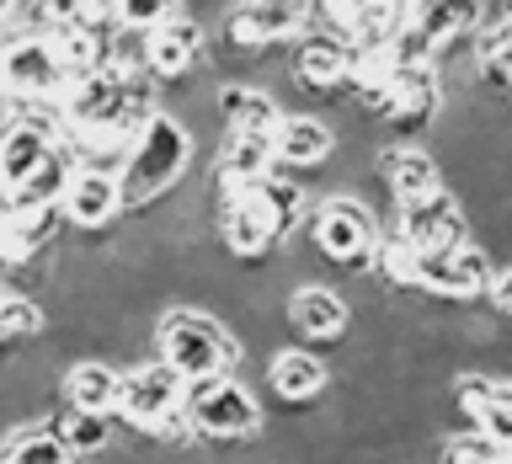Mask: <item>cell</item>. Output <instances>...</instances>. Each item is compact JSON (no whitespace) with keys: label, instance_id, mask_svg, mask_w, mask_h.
Masks as SVG:
<instances>
[{"label":"cell","instance_id":"obj_1","mask_svg":"<svg viewBox=\"0 0 512 464\" xmlns=\"http://www.w3.org/2000/svg\"><path fill=\"white\" fill-rule=\"evenodd\" d=\"M155 358H166L182 379H208L235 374L246 342L208 304H166V310H155Z\"/></svg>","mask_w":512,"mask_h":464},{"label":"cell","instance_id":"obj_2","mask_svg":"<svg viewBox=\"0 0 512 464\" xmlns=\"http://www.w3.org/2000/svg\"><path fill=\"white\" fill-rule=\"evenodd\" d=\"M198 139L192 128L176 118L171 107H160L150 123L139 128L134 150H128L118 182H123V214H139V208H155L166 192H176L187 182V171L198 166Z\"/></svg>","mask_w":512,"mask_h":464},{"label":"cell","instance_id":"obj_3","mask_svg":"<svg viewBox=\"0 0 512 464\" xmlns=\"http://www.w3.org/2000/svg\"><path fill=\"white\" fill-rule=\"evenodd\" d=\"M304 235H310V246H315V256L326 267L368 272V262H374V251L384 240V224H379V208L363 203L358 192L326 187V192H315L310 219H304Z\"/></svg>","mask_w":512,"mask_h":464},{"label":"cell","instance_id":"obj_4","mask_svg":"<svg viewBox=\"0 0 512 464\" xmlns=\"http://www.w3.org/2000/svg\"><path fill=\"white\" fill-rule=\"evenodd\" d=\"M182 406H187L203 443H256L267 427V411H262V400H256V390H246L235 374L187 379Z\"/></svg>","mask_w":512,"mask_h":464},{"label":"cell","instance_id":"obj_5","mask_svg":"<svg viewBox=\"0 0 512 464\" xmlns=\"http://www.w3.org/2000/svg\"><path fill=\"white\" fill-rule=\"evenodd\" d=\"M70 75L48 43V32H22L16 22L0 27V91H6V107H38V102H59Z\"/></svg>","mask_w":512,"mask_h":464},{"label":"cell","instance_id":"obj_6","mask_svg":"<svg viewBox=\"0 0 512 464\" xmlns=\"http://www.w3.org/2000/svg\"><path fill=\"white\" fill-rule=\"evenodd\" d=\"M283 326L304 347H342L352 336V326H358V310H352L347 294H336L320 278H304L283 299Z\"/></svg>","mask_w":512,"mask_h":464},{"label":"cell","instance_id":"obj_7","mask_svg":"<svg viewBox=\"0 0 512 464\" xmlns=\"http://www.w3.org/2000/svg\"><path fill=\"white\" fill-rule=\"evenodd\" d=\"M187 379L166 358H139L123 368V395H118V422L128 432H155L166 416L182 406Z\"/></svg>","mask_w":512,"mask_h":464},{"label":"cell","instance_id":"obj_8","mask_svg":"<svg viewBox=\"0 0 512 464\" xmlns=\"http://www.w3.org/2000/svg\"><path fill=\"white\" fill-rule=\"evenodd\" d=\"M390 230L400 240H411L416 251H448V246H464V240L475 235V219H470V208H464L459 192L443 187V192H432V198L400 203Z\"/></svg>","mask_w":512,"mask_h":464},{"label":"cell","instance_id":"obj_9","mask_svg":"<svg viewBox=\"0 0 512 464\" xmlns=\"http://www.w3.org/2000/svg\"><path fill=\"white\" fill-rule=\"evenodd\" d=\"M347 59H352L347 38H336V32H326V27H304L299 38L288 43V75H294V91L315 96V102L347 91Z\"/></svg>","mask_w":512,"mask_h":464},{"label":"cell","instance_id":"obj_10","mask_svg":"<svg viewBox=\"0 0 512 464\" xmlns=\"http://www.w3.org/2000/svg\"><path fill=\"white\" fill-rule=\"evenodd\" d=\"M203 54H208V32L192 11L171 16V22H160L144 32V59H150V75L160 86H182L203 70Z\"/></svg>","mask_w":512,"mask_h":464},{"label":"cell","instance_id":"obj_11","mask_svg":"<svg viewBox=\"0 0 512 464\" xmlns=\"http://www.w3.org/2000/svg\"><path fill=\"white\" fill-rule=\"evenodd\" d=\"M272 150H278V166L294 171V176H320L336 160L342 150V134H336L331 118H320V112H299L288 107L278 134H272Z\"/></svg>","mask_w":512,"mask_h":464},{"label":"cell","instance_id":"obj_12","mask_svg":"<svg viewBox=\"0 0 512 464\" xmlns=\"http://www.w3.org/2000/svg\"><path fill=\"white\" fill-rule=\"evenodd\" d=\"M64 219H70L75 235H102L112 230V224L123 219V182L118 171H102V166H80L75 182L64 187Z\"/></svg>","mask_w":512,"mask_h":464},{"label":"cell","instance_id":"obj_13","mask_svg":"<svg viewBox=\"0 0 512 464\" xmlns=\"http://www.w3.org/2000/svg\"><path fill=\"white\" fill-rule=\"evenodd\" d=\"M379 176H384V187H390L395 208L416 203V198H432V192L448 187L443 155L432 150L427 139H400L390 150H379Z\"/></svg>","mask_w":512,"mask_h":464},{"label":"cell","instance_id":"obj_14","mask_svg":"<svg viewBox=\"0 0 512 464\" xmlns=\"http://www.w3.org/2000/svg\"><path fill=\"white\" fill-rule=\"evenodd\" d=\"M331 374L336 368L320 358V347H304V342H283L267 352V390L283 400V406H310L331 390Z\"/></svg>","mask_w":512,"mask_h":464},{"label":"cell","instance_id":"obj_15","mask_svg":"<svg viewBox=\"0 0 512 464\" xmlns=\"http://www.w3.org/2000/svg\"><path fill=\"white\" fill-rule=\"evenodd\" d=\"M118 395H123V368L107 352H80V358L64 363L59 400H70L80 411H118Z\"/></svg>","mask_w":512,"mask_h":464},{"label":"cell","instance_id":"obj_16","mask_svg":"<svg viewBox=\"0 0 512 464\" xmlns=\"http://www.w3.org/2000/svg\"><path fill=\"white\" fill-rule=\"evenodd\" d=\"M214 102H219V118L224 128H235V134H278V123H283V102L272 96L262 80H219V91H214Z\"/></svg>","mask_w":512,"mask_h":464},{"label":"cell","instance_id":"obj_17","mask_svg":"<svg viewBox=\"0 0 512 464\" xmlns=\"http://www.w3.org/2000/svg\"><path fill=\"white\" fill-rule=\"evenodd\" d=\"M48 427L59 432L75 459H96V454H107V448L123 443L118 411H80V406H70V400H59V411H48Z\"/></svg>","mask_w":512,"mask_h":464},{"label":"cell","instance_id":"obj_18","mask_svg":"<svg viewBox=\"0 0 512 464\" xmlns=\"http://www.w3.org/2000/svg\"><path fill=\"white\" fill-rule=\"evenodd\" d=\"M48 43H54V54H59V64H64L70 80H86L96 70H107V27L64 22V27L48 32Z\"/></svg>","mask_w":512,"mask_h":464},{"label":"cell","instance_id":"obj_19","mask_svg":"<svg viewBox=\"0 0 512 464\" xmlns=\"http://www.w3.org/2000/svg\"><path fill=\"white\" fill-rule=\"evenodd\" d=\"M48 331H54V320H48V310L32 294H16V288L0 294V352L22 347V342H43Z\"/></svg>","mask_w":512,"mask_h":464},{"label":"cell","instance_id":"obj_20","mask_svg":"<svg viewBox=\"0 0 512 464\" xmlns=\"http://www.w3.org/2000/svg\"><path fill=\"white\" fill-rule=\"evenodd\" d=\"M411 27V0H368V11L352 27V43L363 48H390Z\"/></svg>","mask_w":512,"mask_h":464},{"label":"cell","instance_id":"obj_21","mask_svg":"<svg viewBox=\"0 0 512 464\" xmlns=\"http://www.w3.org/2000/svg\"><path fill=\"white\" fill-rule=\"evenodd\" d=\"M443 464H512V448H502L480 427L464 422L454 432H443Z\"/></svg>","mask_w":512,"mask_h":464},{"label":"cell","instance_id":"obj_22","mask_svg":"<svg viewBox=\"0 0 512 464\" xmlns=\"http://www.w3.org/2000/svg\"><path fill=\"white\" fill-rule=\"evenodd\" d=\"M187 0H118V27H160L171 16H182Z\"/></svg>","mask_w":512,"mask_h":464},{"label":"cell","instance_id":"obj_23","mask_svg":"<svg viewBox=\"0 0 512 464\" xmlns=\"http://www.w3.org/2000/svg\"><path fill=\"white\" fill-rule=\"evenodd\" d=\"M363 11H368V0H315L310 27H326V32H336V38L352 43V27H358Z\"/></svg>","mask_w":512,"mask_h":464},{"label":"cell","instance_id":"obj_24","mask_svg":"<svg viewBox=\"0 0 512 464\" xmlns=\"http://www.w3.org/2000/svg\"><path fill=\"white\" fill-rule=\"evenodd\" d=\"M496 310H502L507 320H512V262H502L496 267V278H491V294H486Z\"/></svg>","mask_w":512,"mask_h":464},{"label":"cell","instance_id":"obj_25","mask_svg":"<svg viewBox=\"0 0 512 464\" xmlns=\"http://www.w3.org/2000/svg\"><path fill=\"white\" fill-rule=\"evenodd\" d=\"M16 6H22V0H0V27H6L11 16H16Z\"/></svg>","mask_w":512,"mask_h":464},{"label":"cell","instance_id":"obj_26","mask_svg":"<svg viewBox=\"0 0 512 464\" xmlns=\"http://www.w3.org/2000/svg\"><path fill=\"white\" fill-rule=\"evenodd\" d=\"M0 102H6V91H0Z\"/></svg>","mask_w":512,"mask_h":464},{"label":"cell","instance_id":"obj_27","mask_svg":"<svg viewBox=\"0 0 512 464\" xmlns=\"http://www.w3.org/2000/svg\"><path fill=\"white\" fill-rule=\"evenodd\" d=\"M507 91H512V86H507Z\"/></svg>","mask_w":512,"mask_h":464}]
</instances>
